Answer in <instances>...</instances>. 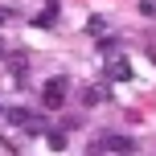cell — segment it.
<instances>
[{
  "mask_svg": "<svg viewBox=\"0 0 156 156\" xmlns=\"http://www.w3.org/2000/svg\"><path fill=\"white\" fill-rule=\"evenodd\" d=\"M103 148H107L111 156H132V152H136V140H132V136H119V132H111L107 140H103Z\"/></svg>",
  "mask_w": 156,
  "mask_h": 156,
  "instance_id": "cell-2",
  "label": "cell"
},
{
  "mask_svg": "<svg viewBox=\"0 0 156 156\" xmlns=\"http://www.w3.org/2000/svg\"><path fill=\"white\" fill-rule=\"evenodd\" d=\"M152 4H156V0H152Z\"/></svg>",
  "mask_w": 156,
  "mask_h": 156,
  "instance_id": "cell-8",
  "label": "cell"
},
{
  "mask_svg": "<svg viewBox=\"0 0 156 156\" xmlns=\"http://www.w3.org/2000/svg\"><path fill=\"white\" fill-rule=\"evenodd\" d=\"M0 21H4V12H0Z\"/></svg>",
  "mask_w": 156,
  "mask_h": 156,
  "instance_id": "cell-7",
  "label": "cell"
},
{
  "mask_svg": "<svg viewBox=\"0 0 156 156\" xmlns=\"http://www.w3.org/2000/svg\"><path fill=\"white\" fill-rule=\"evenodd\" d=\"M66 94H70V78H62V74H58V78H49V82H45V90H41V103H45V111H58V107L66 103Z\"/></svg>",
  "mask_w": 156,
  "mask_h": 156,
  "instance_id": "cell-1",
  "label": "cell"
},
{
  "mask_svg": "<svg viewBox=\"0 0 156 156\" xmlns=\"http://www.w3.org/2000/svg\"><path fill=\"white\" fill-rule=\"evenodd\" d=\"M115 49H119L115 37H103V41H99V54H103V58H115Z\"/></svg>",
  "mask_w": 156,
  "mask_h": 156,
  "instance_id": "cell-5",
  "label": "cell"
},
{
  "mask_svg": "<svg viewBox=\"0 0 156 156\" xmlns=\"http://www.w3.org/2000/svg\"><path fill=\"white\" fill-rule=\"evenodd\" d=\"M49 148L62 152V148H66V136H62V132H49Z\"/></svg>",
  "mask_w": 156,
  "mask_h": 156,
  "instance_id": "cell-6",
  "label": "cell"
},
{
  "mask_svg": "<svg viewBox=\"0 0 156 156\" xmlns=\"http://www.w3.org/2000/svg\"><path fill=\"white\" fill-rule=\"evenodd\" d=\"M107 78H111V82H127V78H132V62H127L123 54L107 58Z\"/></svg>",
  "mask_w": 156,
  "mask_h": 156,
  "instance_id": "cell-3",
  "label": "cell"
},
{
  "mask_svg": "<svg viewBox=\"0 0 156 156\" xmlns=\"http://www.w3.org/2000/svg\"><path fill=\"white\" fill-rule=\"evenodd\" d=\"M12 119L16 127H29V132H41V115H33V111H25V107H12Z\"/></svg>",
  "mask_w": 156,
  "mask_h": 156,
  "instance_id": "cell-4",
  "label": "cell"
}]
</instances>
